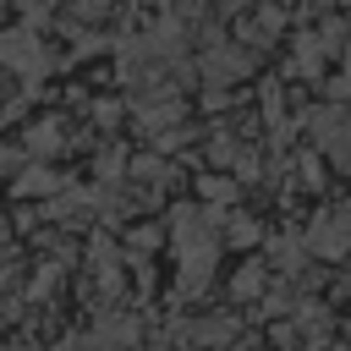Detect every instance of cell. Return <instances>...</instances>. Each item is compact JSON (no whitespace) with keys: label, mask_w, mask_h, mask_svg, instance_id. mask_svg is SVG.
<instances>
[{"label":"cell","mask_w":351,"mask_h":351,"mask_svg":"<svg viewBox=\"0 0 351 351\" xmlns=\"http://www.w3.org/2000/svg\"><path fill=\"white\" fill-rule=\"evenodd\" d=\"M176 258H181V296L203 291L208 274H214V258H219V241H214L208 214H197V208H181L176 214Z\"/></svg>","instance_id":"1"},{"label":"cell","mask_w":351,"mask_h":351,"mask_svg":"<svg viewBox=\"0 0 351 351\" xmlns=\"http://www.w3.org/2000/svg\"><path fill=\"white\" fill-rule=\"evenodd\" d=\"M0 71H16V77H27V82H38V77L49 71L44 38H38L33 27H5V33H0Z\"/></svg>","instance_id":"2"},{"label":"cell","mask_w":351,"mask_h":351,"mask_svg":"<svg viewBox=\"0 0 351 351\" xmlns=\"http://www.w3.org/2000/svg\"><path fill=\"white\" fill-rule=\"evenodd\" d=\"M313 126H318V148H324V154H335L340 165H351V110H346V104L318 110V115H313Z\"/></svg>","instance_id":"3"},{"label":"cell","mask_w":351,"mask_h":351,"mask_svg":"<svg viewBox=\"0 0 351 351\" xmlns=\"http://www.w3.org/2000/svg\"><path fill=\"white\" fill-rule=\"evenodd\" d=\"M247 66H252V60H247V49H241V44H208V55L197 60V71H203L214 88H219V82L247 77Z\"/></svg>","instance_id":"4"},{"label":"cell","mask_w":351,"mask_h":351,"mask_svg":"<svg viewBox=\"0 0 351 351\" xmlns=\"http://www.w3.org/2000/svg\"><path fill=\"white\" fill-rule=\"evenodd\" d=\"M307 247L318 252V258H340L346 247H351V214H324L318 225H313V236H307Z\"/></svg>","instance_id":"5"},{"label":"cell","mask_w":351,"mask_h":351,"mask_svg":"<svg viewBox=\"0 0 351 351\" xmlns=\"http://www.w3.org/2000/svg\"><path fill=\"white\" fill-rule=\"evenodd\" d=\"M60 186H66V181H60L55 170H44V165L27 170V176H16V192H27V197H33V192H38V197H44V192H60Z\"/></svg>","instance_id":"6"},{"label":"cell","mask_w":351,"mask_h":351,"mask_svg":"<svg viewBox=\"0 0 351 351\" xmlns=\"http://www.w3.org/2000/svg\"><path fill=\"white\" fill-rule=\"evenodd\" d=\"M132 176H137V181L165 186V181H170V159H159V154H154V159H132Z\"/></svg>","instance_id":"7"},{"label":"cell","mask_w":351,"mask_h":351,"mask_svg":"<svg viewBox=\"0 0 351 351\" xmlns=\"http://www.w3.org/2000/svg\"><path fill=\"white\" fill-rule=\"evenodd\" d=\"M258 291H263V269H258V263L236 269V280H230V296L241 302V296H258Z\"/></svg>","instance_id":"8"},{"label":"cell","mask_w":351,"mask_h":351,"mask_svg":"<svg viewBox=\"0 0 351 351\" xmlns=\"http://www.w3.org/2000/svg\"><path fill=\"white\" fill-rule=\"evenodd\" d=\"M66 11H71V16H82V22H99V16H110V0H71Z\"/></svg>","instance_id":"9"},{"label":"cell","mask_w":351,"mask_h":351,"mask_svg":"<svg viewBox=\"0 0 351 351\" xmlns=\"http://www.w3.org/2000/svg\"><path fill=\"white\" fill-rule=\"evenodd\" d=\"M27 143H33L38 154H55V148H60V137H55V126H33V137H27Z\"/></svg>","instance_id":"10"},{"label":"cell","mask_w":351,"mask_h":351,"mask_svg":"<svg viewBox=\"0 0 351 351\" xmlns=\"http://www.w3.org/2000/svg\"><path fill=\"white\" fill-rule=\"evenodd\" d=\"M22 11H27V22H44L49 11H55V0H16Z\"/></svg>","instance_id":"11"},{"label":"cell","mask_w":351,"mask_h":351,"mask_svg":"<svg viewBox=\"0 0 351 351\" xmlns=\"http://www.w3.org/2000/svg\"><path fill=\"white\" fill-rule=\"evenodd\" d=\"M230 241H258V225H252V219H236V225H230Z\"/></svg>","instance_id":"12"},{"label":"cell","mask_w":351,"mask_h":351,"mask_svg":"<svg viewBox=\"0 0 351 351\" xmlns=\"http://www.w3.org/2000/svg\"><path fill=\"white\" fill-rule=\"evenodd\" d=\"M307 5H318V11H324V5H335V0H307Z\"/></svg>","instance_id":"13"},{"label":"cell","mask_w":351,"mask_h":351,"mask_svg":"<svg viewBox=\"0 0 351 351\" xmlns=\"http://www.w3.org/2000/svg\"><path fill=\"white\" fill-rule=\"evenodd\" d=\"M0 104H5V71H0Z\"/></svg>","instance_id":"14"},{"label":"cell","mask_w":351,"mask_h":351,"mask_svg":"<svg viewBox=\"0 0 351 351\" xmlns=\"http://www.w3.org/2000/svg\"><path fill=\"white\" fill-rule=\"evenodd\" d=\"M0 241H5V225H0Z\"/></svg>","instance_id":"15"},{"label":"cell","mask_w":351,"mask_h":351,"mask_svg":"<svg viewBox=\"0 0 351 351\" xmlns=\"http://www.w3.org/2000/svg\"><path fill=\"white\" fill-rule=\"evenodd\" d=\"M0 11H5V0H0Z\"/></svg>","instance_id":"16"}]
</instances>
